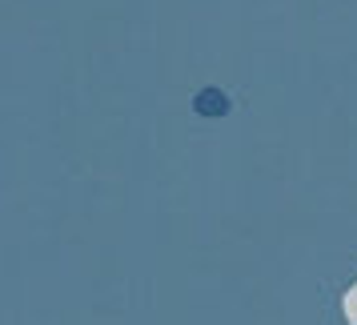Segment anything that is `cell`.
Returning <instances> with one entry per match:
<instances>
[{"mask_svg":"<svg viewBox=\"0 0 357 325\" xmlns=\"http://www.w3.org/2000/svg\"><path fill=\"white\" fill-rule=\"evenodd\" d=\"M197 113L201 116H225L229 113V97L221 89H205V93H197Z\"/></svg>","mask_w":357,"mask_h":325,"instance_id":"obj_1","label":"cell"},{"mask_svg":"<svg viewBox=\"0 0 357 325\" xmlns=\"http://www.w3.org/2000/svg\"><path fill=\"white\" fill-rule=\"evenodd\" d=\"M341 309H345V322L357 325V285L349 293H345V301H341Z\"/></svg>","mask_w":357,"mask_h":325,"instance_id":"obj_2","label":"cell"}]
</instances>
